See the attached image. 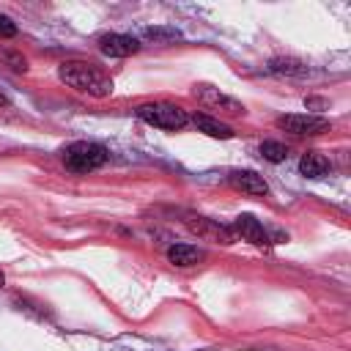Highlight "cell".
I'll use <instances>...</instances> for the list:
<instances>
[{
    "label": "cell",
    "instance_id": "obj_1",
    "mask_svg": "<svg viewBox=\"0 0 351 351\" xmlns=\"http://www.w3.org/2000/svg\"><path fill=\"white\" fill-rule=\"evenodd\" d=\"M58 77L60 82H66L69 88L88 93L93 99H107L112 93V77L104 74L96 63H85V60H66L58 66Z\"/></svg>",
    "mask_w": 351,
    "mask_h": 351
},
{
    "label": "cell",
    "instance_id": "obj_2",
    "mask_svg": "<svg viewBox=\"0 0 351 351\" xmlns=\"http://www.w3.org/2000/svg\"><path fill=\"white\" fill-rule=\"evenodd\" d=\"M107 159H110V151L101 143H93V140H77V143H69L63 148V165L71 173H80V176L99 170Z\"/></svg>",
    "mask_w": 351,
    "mask_h": 351
},
{
    "label": "cell",
    "instance_id": "obj_3",
    "mask_svg": "<svg viewBox=\"0 0 351 351\" xmlns=\"http://www.w3.org/2000/svg\"><path fill=\"white\" fill-rule=\"evenodd\" d=\"M137 118L145 121L148 126H156V129H165V132H178L189 123V115L184 107L178 104H167V101H151V104H140L137 110Z\"/></svg>",
    "mask_w": 351,
    "mask_h": 351
},
{
    "label": "cell",
    "instance_id": "obj_4",
    "mask_svg": "<svg viewBox=\"0 0 351 351\" xmlns=\"http://www.w3.org/2000/svg\"><path fill=\"white\" fill-rule=\"evenodd\" d=\"M192 93H195V99H197L203 107H208V110H217V112H222V115H244V104H241L239 99L222 93L219 88H214V85H208V82H197V85L192 88Z\"/></svg>",
    "mask_w": 351,
    "mask_h": 351
},
{
    "label": "cell",
    "instance_id": "obj_5",
    "mask_svg": "<svg viewBox=\"0 0 351 351\" xmlns=\"http://www.w3.org/2000/svg\"><path fill=\"white\" fill-rule=\"evenodd\" d=\"M277 126L282 132H291L296 137H304V134H321L332 126L329 118L324 115H313V112H293V115H280L277 118Z\"/></svg>",
    "mask_w": 351,
    "mask_h": 351
},
{
    "label": "cell",
    "instance_id": "obj_6",
    "mask_svg": "<svg viewBox=\"0 0 351 351\" xmlns=\"http://www.w3.org/2000/svg\"><path fill=\"white\" fill-rule=\"evenodd\" d=\"M184 225H186L192 233H197V236H203V239H211V241H222V244H233V241H236V236H233L230 228L217 225L214 219H206V217H197V214H186V217H184Z\"/></svg>",
    "mask_w": 351,
    "mask_h": 351
},
{
    "label": "cell",
    "instance_id": "obj_7",
    "mask_svg": "<svg viewBox=\"0 0 351 351\" xmlns=\"http://www.w3.org/2000/svg\"><path fill=\"white\" fill-rule=\"evenodd\" d=\"M99 49L107 58H129V55L140 52V41L126 33H104L99 38Z\"/></svg>",
    "mask_w": 351,
    "mask_h": 351
},
{
    "label": "cell",
    "instance_id": "obj_8",
    "mask_svg": "<svg viewBox=\"0 0 351 351\" xmlns=\"http://www.w3.org/2000/svg\"><path fill=\"white\" fill-rule=\"evenodd\" d=\"M233 236H239V239H244V241H250V244H269V230L263 228V222L261 219H255L252 214H239L236 219H233Z\"/></svg>",
    "mask_w": 351,
    "mask_h": 351
},
{
    "label": "cell",
    "instance_id": "obj_9",
    "mask_svg": "<svg viewBox=\"0 0 351 351\" xmlns=\"http://www.w3.org/2000/svg\"><path fill=\"white\" fill-rule=\"evenodd\" d=\"M228 181L239 189V192H247V195H255V197H263L269 195V184L263 176H258L255 170H233L228 176Z\"/></svg>",
    "mask_w": 351,
    "mask_h": 351
},
{
    "label": "cell",
    "instance_id": "obj_10",
    "mask_svg": "<svg viewBox=\"0 0 351 351\" xmlns=\"http://www.w3.org/2000/svg\"><path fill=\"white\" fill-rule=\"evenodd\" d=\"M192 123L197 126V132H203V134H208V137H217V140H230V137L236 134V132H233L228 123H222L219 118L206 115V112L192 115Z\"/></svg>",
    "mask_w": 351,
    "mask_h": 351
},
{
    "label": "cell",
    "instance_id": "obj_11",
    "mask_svg": "<svg viewBox=\"0 0 351 351\" xmlns=\"http://www.w3.org/2000/svg\"><path fill=\"white\" fill-rule=\"evenodd\" d=\"M299 170H302V176H307V178H321V176H326V173L332 170V165H329V159H326L324 154L307 151V154H302V159H299Z\"/></svg>",
    "mask_w": 351,
    "mask_h": 351
},
{
    "label": "cell",
    "instance_id": "obj_12",
    "mask_svg": "<svg viewBox=\"0 0 351 351\" xmlns=\"http://www.w3.org/2000/svg\"><path fill=\"white\" fill-rule=\"evenodd\" d=\"M167 261H170L173 266L186 269V266H195V263L203 261V250H197L195 244H173V247L167 250Z\"/></svg>",
    "mask_w": 351,
    "mask_h": 351
},
{
    "label": "cell",
    "instance_id": "obj_13",
    "mask_svg": "<svg viewBox=\"0 0 351 351\" xmlns=\"http://www.w3.org/2000/svg\"><path fill=\"white\" fill-rule=\"evenodd\" d=\"M269 71L280 74V77H304L307 66L299 58H271L269 60Z\"/></svg>",
    "mask_w": 351,
    "mask_h": 351
},
{
    "label": "cell",
    "instance_id": "obj_14",
    "mask_svg": "<svg viewBox=\"0 0 351 351\" xmlns=\"http://www.w3.org/2000/svg\"><path fill=\"white\" fill-rule=\"evenodd\" d=\"M261 156L266 159V162H285L288 159V145H282V143H277V140H263L261 143Z\"/></svg>",
    "mask_w": 351,
    "mask_h": 351
},
{
    "label": "cell",
    "instance_id": "obj_15",
    "mask_svg": "<svg viewBox=\"0 0 351 351\" xmlns=\"http://www.w3.org/2000/svg\"><path fill=\"white\" fill-rule=\"evenodd\" d=\"M143 36L151 38V41H176V38H181V33L176 27H145Z\"/></svg>",
    "mask_w": 351,
    "mask_h": 351
},
{
    "label": "cell",
    "instance_id": "obj_16",
    "mask_svg": "<svg viewBox=\"0 0 351 351\" xmlns=\"http://www.w3.org/2000/svg\"><path fill=\"white\" fill-rule=\"evenodd\" d=\"M11 36H16V22L5 14H0V38H11Z\"/></svg>",
    "mask_w": 351,
    "mask_h": 351
},
{
    "label": "cell",
    "instance_id": "obj_17",
    "mask_svg": "<svg viewBox=\"0 0 351 351\" xmlns=\"http://www.w3.org/2000/svg\"><path fill=\"white\" fill-rule=\"evenodd\" d=\"M3 282H5V274H3V269H0V285H3Z\"/></svg>",
    "mask_w": 351,
    "mask_h": 351
},
{
    "label": "cell",
    "instance_id": "obj_18",
    "mask_svg": "<svg viewBox=\"0 0 351 351\" xmlns=\"http://www.w3.org/2000/svg\"><path fill=\"white\" fill-rule=\"evenodd\" d=\"M0 104H5V99H3V96H0Z\"/></svg>",
    "mask_w": 351,
    "mask_h": 351
}]
</instances>
